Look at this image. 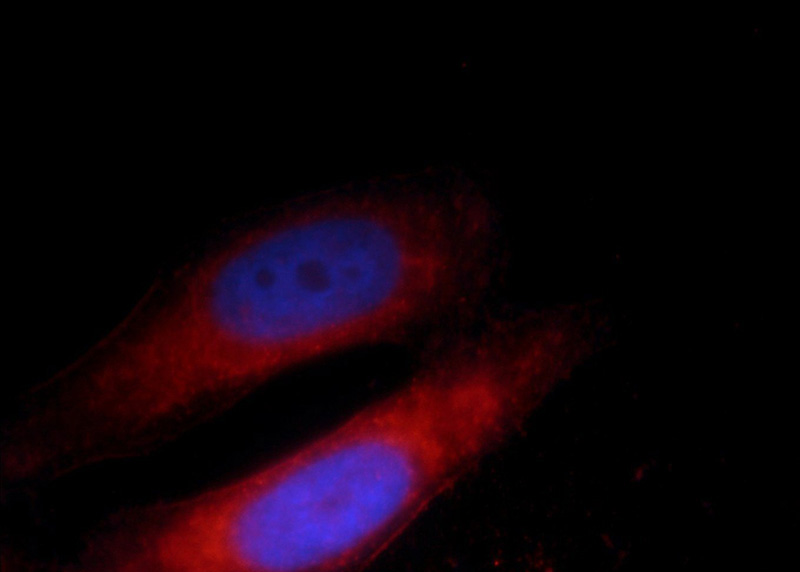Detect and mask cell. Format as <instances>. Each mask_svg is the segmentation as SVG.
Masks as SVG:
<instances>
[{
  "instance_id": "cell-1",
  "label": "cell",
  "mask_w": 800,
  "mask_h": 572,
  "mask_svg": "<svg viewBox=\"0 0 800 572\" xmlns=\"http://www.w3.org/2000/svg\"><path fill=\"white\" fill-rule=\"evenodd\" d=\"M472 275L466 228L438 194L331 204L209 258L133 335L132 351L162 400L194 412L288 367L460 310Z\"/></svg>"
},
{
  "instance_id": "cell-2",
  "label": "cell",
  "mask_w": 800,
  "mask_h": 572,
  "mask_svg": "<svg viewBox=\"0 0 800 572\" xmlns=\"http://www.w3.org/2000/svg\"><path fill=\"white\" fill-rule=\"evenodd\" d=\"M471 415L434 375L230 482L150 504L156 572L333 571L369 563L473 468Z\"/></svg>"
}]
</instances>
